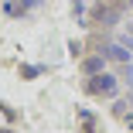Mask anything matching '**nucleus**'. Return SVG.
<instances>
[{
    "instance_id": "obj_10",
    "label": "nucleus",
    "mask_w": 133,
    "mask_h": 133,
    "mask_svg": "<svg viewBox=\"0 0 133 133\" xmlns=\"http://www.w3.org/2000/svg\"><path fill=\"white\" fill-rule=\"evenodd\" d=\"M14 4H21L24 10H31V7H38V4H44V0H14Z\"/></svg>"
},
{
    "instance_id": "obj_12",
    "label": "nucleus",
    "mask_w": 133,
    "mask_h": 133,
    "mask_svg": "<svg viewBox=\"0 0 133 133\" xmlns=\"http://www.w3.org/2000/svg\"><path fill=\"white\" fill-rule=\"evenodd\" d=\"M123 123H126V126L133 130V113H126V116H123Z\"/></svg>"
},
{
    "instance_id": "obj_14",
    "label": "nucleus",
    "mask_w": 133,
    "mask_h": 133,
    "mask_svg": "<svg viewBox=\"0 0 133 133\" xmlns=\"http://www.w3.org/2000/svg\"><path fill=\"white\" fill-rule=\"evenodd\" d=\"M126 7H130V14H133V0H126Z\"/></svg>"
},
{
    "instance_id": "obj_4",
    "label": "nucleus",
    "mask_w": 133,
    "mask_h": 133,
    "mask_svg": "<svg viewBox=\"0 0 133 133\" xmlns=\"http://www.w3.org/2000/svg\"><path fill=\"white\" fill-rule=\"evenodd\" d=\"M106 55H89L85 62H82V75H96V72H106Z\"/></svg>"
},
{
    "instance_id": "obj_3",
    "label": "nucleus",
    "mask_w": 133,
    "mask_h": 133,
    "mask_svg": "<svg viewBox=\"0 0 133 133\" xmlns=\"http://www.w3.org/2000/svg\"><path fill=\"white\" fill-rule=\"evenodd\" d=\"M102 55H106V58H109V62H119V65H123V62H133V58H130V51H126V44H123V41H116V44H106V48H102Z\"/></svg>"
},
{
    "instance_id": "obj_6",
    "label": "nucleus",
    "mask_w": 133,
    "mask_h": 133,
    "mask_svg": "<svg viewBox=\"0 0 133 133\" xmlns=\"http://www.w3.org/2000/svg\"><path fill=\"white\" fill-rule=\"evenodd\" d=\"M41 72H44L41 65H21V78H38Z\"/></svg>"
},
{
    "instance_id": "obj_15",
    "label": "nucleus",
    "mask_w": 133,
    "mask_h": 133,
    "mask_svg": "<svg viewBox=\"0 0 133 133\" xmlns=\"http://www.w3.org/2000/svg\"><path fill=\"white\" fill-rule=\"evenodd\" d=\"M126 102H130V106H133V92H130V99H126Z\"/></svg>"
},
{
    "instance_id": "obj_13",
    "label": "nucleus",
    "mask_w": 133,
    "mask_h": 133,
    "mask_svg": "<svg viewBox=\"0 0 133 133\" xmlns=\"http://www.w3.org/2000/svg\"><path fill=\"white\" fill-rule=\"evenodd\" d=\"M0 133H14V130H7V126H0Z\"/></svg>"
},
{
    "instance_id": "obj_2",
    "label": "nucleus",
    "mask_w": 133,
    "mask_h": 133,
    "mask_svg": "<svg viewBox=\"0 0 133 133\" xmlns=\"http://www.w3.org/2000/svg\"><path fill=\"white\" fill-rule=\"evenodd\" d=\"M123 0H116V4H99L96 10H92V17H89V24H102V28H113V24H119V17H123Z\"/></svg>"
},
{
    "instance_id": "obj_8",
    "label": "nucleus",
    "mask_w": 133,
    "mask_h": 133,
    "mask_svg": "<svg viewBox=\"0 0 133 133\" xmlns=\"http://www.w3.org/2000/svg\"><path fill=\"white\" fill-rule=\"evenodd\" d=\"M126 106H130L126 99H116V102H113V116H119V119H123V116H126Z\"/></svg>"
},
{
    "instance_id": "obj_5",
    "label": "nucleus",
    "mask_w": 133,
    "mask_h": 133,
    "mask_svg": "<svg viewBox=\"0 0 133 133\" xmlns=\"http://www.w3.org/2000/svg\"><path fill=\"white\" fill-rule=\"evenodd\" d=\"M78 119H82V133H96V116L89 109H78Z\"/></svg>"
},
{
    "instance_id": "obj_7",
    "label": "nucleus",
    "mask_w": 133,
    "mask_h": 133,
    "mask_svg": "<svg viewBox=\"0 0 133 133\" xmlns=\"http://www.w3.org/2000/svg\"><path fill=\"white\" fill-rule=\"evenodd\" d=\"M119 78L133 85V62H123V68H119Z\"/></svg>"
},
{
    "instance_id": "obj_11",
    "label": "nucleus",
    "mask_w": 133,
    "mask_h": 133,
    "mask_svg": "<svg viewBox=\"0 0 133 133\" xmlns=\"http://www.w3.org/2000/svg\"><path fill=\"white\" fill-rule=\"evenodd\" d=\"M68 51L72 55H82V41H68Z\"/></svg>"
},
{
    "instance_id": "obj_1",
    "label": "nucleus",
    "mask_w": 133,
    "mask_h": 133,
    "mask_svg": "<svg viewBox=\"0 0 133 133\" xmlns=\"http://www.w3.org/2000/svg\"><path fill=\"white\" fill-rule=\"evenodd\" d=\"M85 92H89V96H106V99H113V96L119 92V75H113V72L85 75Z\"/></svg>"
},
{
    "instance_id": "obj_9",
    "label": "nucleus",
    "mask_w": 133,
    "mask_h": 133,
    "mask_svg": "<svg viewBox=\"0 0 133 133\" xmlns=\"http://www.w3.org/2000/svg\"><path fill=\"white\" fill-rule=\"evenodd\" d=\"M119 41H123V44H126V48L133 51V24H126V31L119 34Z\"/></svg>"
}]
</instances>
